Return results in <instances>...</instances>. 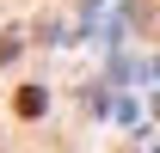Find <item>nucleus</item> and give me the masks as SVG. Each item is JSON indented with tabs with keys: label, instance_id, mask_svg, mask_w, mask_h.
Wrapping results in <instances>:
<instances>
[{
	"label": "nucleus",
	"instance_id": "f257e3e1",
	"mask_svg": "<svg viewBox=\"0 0 160 153\" xmlns=\"http://www.w3.org/2000/svg\"><path fill=\"white\" fill-rule=\"evenodd\" d=\"M12 110H19L25 123H31V116H43V92H37V86H25V92L12 98Z\"/></svg>",
	"mask_w": 160,
	"mask_h": 153
}]
</instances>
